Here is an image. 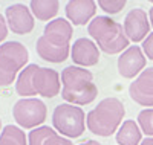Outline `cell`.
I'll list each match as a JSON object with an SVG mask.
<instances>
[{
    "label": "cell",
    "mask_w": 153,
    "mask_h": 145,
    "mask_svg": "<svg viewBox=\"0 0 153 145\" xmlns=\"http://www.w3.org/2000/svg\"><path fill=\"white\" fill-rule=\"evenodd\" d=\"M143 52H144V55H147L149 60L153 61V32L147 35V38L143 41Z\"/></svg>",
    "instance_id": "21"
},
{
    "label": "cell",
    "mask_w": 153,
    "mask_h": 145,
    "mask_svg": "<svg viewBox=\"0 0 153 145\" xmlns=\"http://www.w3.org/2000/svg\"><path fill=\"white\" fill-rule=\"evenodd\" d=\"M72 40V24L66 18H54L49 21L42 37L35 43L38 57L48 63H63L68 60Z\"/></svg>",
    "instance_id": "1"
},
{
    "label": "cell",
    "mask_w": 153,
    "mask_h": 145,
    "mask_svg": "<svg viewBox=\"0 0 153 145\" xmlns=\"http://www.w3.org/2000/svg\"><path fill=\"white\" fill-rule=\"evenodd\" d=\"M29 145H74L68 138L58 135L54 128L42 125L34 128L28 136Z\"/></svg>",
    "instance_id": "15"
},
{
    "label": "cell",
    "mask_w": 153,
    "mask_h": 145,
    "mask_svg": "<svg viewBox=\"0 0 153 145\" xmlns=\"http://www.w3.org/2000/svg\"><path fill=\"white\" fill-rule=\"evenodd\" d=\"M143 142V131L138 122L127 119L117 131V144L120 145H139Z\"/></svg>",
    "instance_id": "16"
},
{
    "label": "cell",
    "mask_w": 153,
    "mask_h": 145,
    "mask_svg": "<svg viewBox=\"0 0 153 145\" xmlns=\"http://www.w3.org/2000/svg\"><path fill=\"white\" fill-rule=\"evenodd\" d=\"M5 20L8 23V28L19 35L29 34L35 24L31 9L23 3H16L8 6L5 11Z\"/></svg>",
    "instance_id": "9"
},
{
    "label": "cell",
    "mask_w": 153,
    "mask_h": 145,
    "mask_svg": "<svg viewBox=\"0 0 153 145\" xmlns=\"http://www.w3.org/2000/svg\"><path fill=\"white\" fill-rule=\"evenodd\" d=\"M0 131H2V119H0Z\"/></svg>",
    "instance_id": "26"
},
{
    "label": "cell",
    "mask_w": 153,
    "mask_h": 145,
    "mask_svg": "<svg viewBox=\"0 0 153 145\" xmlns=\"http://www.w3.org/2000/svg\"><path fill=\"white\" fill-rule=\"evenodd\" d=\"M126 115L124 104L118 98H104L100 101L95 109H92L86 116V124L91 133L97 136L109 138L123 124Z\"/></svg>",
    "instance_id": "4"
},
{
    "label": "cell",
    "mask_w": 153,
    "mask_h": 145,
    "mask_svg": "<svg viewBox=\"0 0 153 145\" xmlns=\"http://www.w3.org/2000/svg\"><path fill=\"white\" fill-rule=\"evenodd\" d=\"M48 109L42 99L37 98H22L12 107V116L16 122L23 128H37L42 127L46 119Z\"/></svg>",
    "instance_id": "8"
},
{
    "label": "cell",
    "mask_w": 153,
    "mask_h": 145,
    "mask_svg": "<svg viewBox=\"0 0 153 145\" xmlns=\"http://www.w3.org/2000/svg\"><path fill=\"white\" fill-rule=\"evenodd\" d=\"M87 32L95 44L109 55H115L130 47V40L127 38L123 24L112 20L107 16H97L87 26Z\"/></svg>",
    "instance_id": "5"
},
{
    "label": "cell",
    "mask_w": 153,
    "mask_h": 145,
    "mask_svg": "<svg viewBox=\"0 0 153 145\" xmlns=\"http://www.w3.org/2000/svg\"><path fill=\"white\" fill-rule=\"evenodd\" d=\"M139 145H153V138H146Z\"/></svg>",
    "instance_id": "23"
},
{
    "label": "cell",
    "mask_w": 153,
    "mask_h": 145,
    "mask_svg": "<svg viewBox=\"0 0 153 145\" xmlns=\"http://www.w3.org/2000/svg\"><path fill=\"white\" fill-rule=\"evenodd\" d=\"M6 37H8V23L3 18V16L0 14V43L5 41Z\"/></svg>",
    "instance_id": "22"
},
{
    "label": "cell",
    "mask_w": 153,
    "mask_h": 145,
    "mask_svg": "<svg viewBox=\"0 0 153 145\" xmlns=\"http://www.w3.org/2000/svg\"><path fill=\"white\" fill-rule=\"evenodd\" d=\"M124 32L127 38L135 43L144 41L150 34V20L143 8L132 9L124 18Z\"/></svg>",
    "instance_id": "10"
},
{
    "label": "cell",
    "mask_w": 153,
    "mask_h": 145,
    "mask_svg": "<svg viewBox=\"0 0 153 145\" xmlns=\"http://www.w3.org/2000/svg\"><path fill=\"white\" fill-rule=\"evenodd\" d=\"M16 92L23 98L32 95L54 98L60 93V73L51 67L28 64L16 80Z\"/></svg>",
    "instance_id": "2"
},
{
    "label": "cell",
    "mask_w": 153,
    "mask_h": 145,
    "mask_svg": "<svg viewBox=\"0 0 153 145\" xmlns=\"http://www.w3.org/2000/svg\"><path fill=\"white\" fill-rule=\"evenodd\" d=\"M98 5L104 12L112 16V14H118V12L126 6V2L124 0H100Z\"/></svg>",
    "instance_id": "20"
},
{
    "label": "cell",
    "mask_w": 153,
    "mask_h": 145,
    "mask_svg": "<svg viewBox=\"0 0 153 145\" xmlns=\"http://www.w3.org/2000/svg\"><path fill=\"white\" fill-rule=\"evenodd\" d=\"M29 60L26 46L20 41H6L0 46V87H9Z\"/></svg>",
    "instance_id": "6"
},
{
    "label": "cell",
    "mask_w": 153,
    "mask_h": 145,
    "mask_svg": "<svg viewBox=\"0 0 153 145\" xmlns=\"http://www.w3.org/2000/svg\"><path fill=\"white\" fill-rule=\"evenodd\" d=\"M72 61L75 64H78V67H91V66L98 64L100 61V49L95 44V41H92L91 38L81 37L78 40L74 41L72 50Z\"/></svg>",
    "instance_id": "13"
},
{
    "label": "cell",
    "mask_w": 153,
    "mask_h": 145,
    "mask_svg": "<svg viewBox=\"0 0 153 145\" xmlns=\"http://www.w3.org/2000/svg\"><path fill=\"white\" fill-rule=\"evenodd\" d=\"M52 125L61 136L80 138L86 128V115L74 104H60L54 109Z\"/></svg>",
    "instance_id": "7"
},
{
    "label": "cell",
    "mask_w": 153,
    "mask_h": 145,
    "mask_svg": "<svg viewBox=\"0 0 153 145\" xmlns=\"http://www.w3.org/2000/svg\"><path fill=\"white\" fill-rule=\"evenodd\" d=\"M29 9L32 12V16H35L38 20L52 21V18L58 14L60 3L57 0H32L29 3Z\"/></svg>",
    "instance_id": "17"
},
{
    "label": "cell",
    "mask_w": 153,
    "mask_h": 145,
    "mask_svg": "<svg viewBox=\"0 0 153 145\" xmlns=\"http://www.w3.org/2000/svg\"><path fill=\"white\" fill-rule=\"evenodd\" d=\"M61 98L68 104L86 105L91 104L97 95L98 87L94 83V75L91 70L78 66H68L61 72Z\"/></svg>",
    "instance_id": "3"
},
{
    "label": "cell",
    "mask_w": 153,
    "mask_h": 145,
    "mask_svg": "<svg viewBox=\"0 0 153 145\" xmlns=\"http://www.w3.org/2000/svg\"><path fill=\"white\" fill-rule=\"evenodd\" d=\"M138 125L143 133H146L149 138H153V109H146L139 112Z\"/></svg>",
    "instance_id": "19"
},
{
    "label": "cell",
    "mask_w": 153,
    "mask_h": 145,
    "mask_svg": "<svg viewBox=\"0 0 153 145\" xmlns=\"http://www.w3.org/2000/svg\"><path fill=\"white\" fill-rule=\"evenodd\" d=\"M149 20H150V26H153V6L149 11Z\"/></svg>",
    "instance_id": "25"
},
{
    "label": "cell",
    "mask_w": 153,
    "mask_h": 145,
    "mask_svg": "<svg viewBox=\"0 0 153 145\" xmlns=\"http://www.w3.org/2000/svg\"><path fill=\"white\" fill-rule=\"evenodd\" d=\"M0 145H28L26 135L17 125H5L0 133Z\"/></svg>",
    "instance_id": "18"
},
{
    "label": "cell",
    "mask_w": 153,
    "mask_h": 145,
    "mask_svg": "<svg viewBox=\"0 0 153 145\" xmlns=\"http://www.w3.org/2000/svg\"><path fill=\"white\" fill-rule=\"evenodd\" d=\"M66 17L74 26H84L97 12V3L94 0H71L66 3Z\"/></svg>",
    "instance_id": "14"
},
{
    "label": "cell",
    "mask_w": 153,
    "mask_h": 145,
    "mask_svg": "<svg viewBox=\"0 0 153 145\" xmlns=\"http://www.w3.org/2000/svg\"><path fill=\"white\" fill-rule=\"evenodd\" d=\"M130 98L143 107H153V67L139 73L129 87Z\"/></svg>",
    "instance_id": "11"
},
{
    "label": "cell",
    "mask_w": 153,
    "mask_h": 145,
    "mask_svg": "<svg viewBox=\"0 0 153 145\" xmlns=\"http://www.w3.org/2000/svg\"><path fill=\"white\" fill-rule=\"evenodd\" d=\"M81 145H101L98 141H94V139H91V141H86V142H83Z\"/></svg>",
    "instance_id": "24"
},
{
    "label": "cell",
    "mask_w": 153,
    "mask_h": 145,
    "mask_svg": "<svg viewBox=\"0 0 153 145\" xmlns=\"http://www.w3.org/2000/svg\"><path fill=\"white\" fill-rule=\"evenodd\" d=\"M118 72L123 78H135L146 69V55L139 46H130L118 58Z\"/></svg>",
    "instance_id": "12"
}]
</instances>
